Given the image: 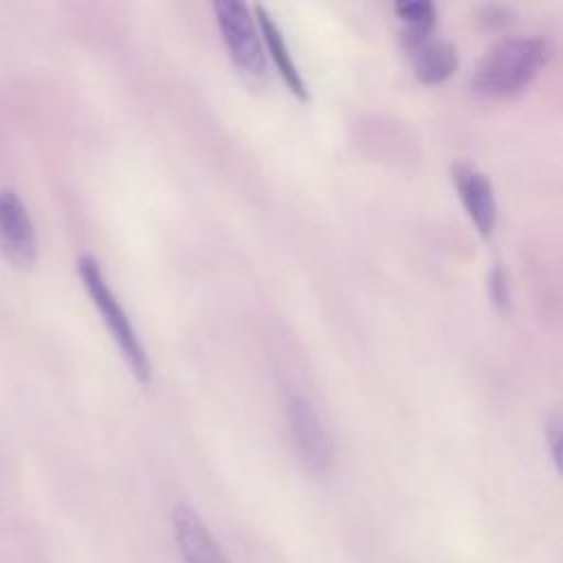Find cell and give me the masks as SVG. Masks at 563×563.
<instances>
[{
  "mask_svg": "<svg viewBox=\"0 0 563 563\" xmlns=\"http://www.w3.org/2000/svg\"><path fill=\"white\" fill-rule=\"evenodd\" d=\"M451 180L468 218L473 220L477 231L488 238L497 222V200L493 183L479 167L468 161L451 163Z\"/></svg>",
  "mask_w": 563,
  "mask_h": 563,
  "instance_id": "obj_6",
  "label": "cell"
},
{
  "mask_svg": "<svg viewBox=\"0 0 563 563\" xmlns=\"http://www.w3.org/2000/svg\"><path fill=\"white\" fill-rule=\"evenodd\" d=\"M255 15H257V24H260V35L262 42L266 44L279 75L284 77V81L288 84V88L299 97V99H308V86L303 75L299 73L290 48L286 44V37L282 33V29L277 26V22L273 20V15L268 13V9L264 4H255Z\"/></svg>",
  "mask_w": 563,
  "mask_h": 563,
  "instance_id": "obj_8",
  "label": "cell"
},
{
  "mask_svg": "<svg viewBox=\"0 0 563 563\" xmlns=\"http://www.w3.org/2000/svg\"><path fill=\"white\" fill-rule=\"evenodd\" d=\"M545 438L550 442V453H552V460L559 468V446H561V420H559V413H552L545 422Z\"/></svg>",
  "mask_w": 563,
  "mask_h": 563,
  "instance_id": "obj_12",
  "label": "cell"
},
{
  "mask_svg": "<svg viewBox=\"0 0 563 563\" xmlns=\"http://www.w3.org/2000/svg\"><path fill=\"white\" fill-rule=\"evenodd\" d=\"M222 40L233 62L251 75L266 73V53L260 29L251 15V9L238 0H220L213 4Z\"/></svg>",
  "mask_w": 563,
  "mask_h": 563,
  "instance_id": "obj_3",
  "label": "cell"
},
{
  "mask_svg": "<svg viewBox=\"0 0 563 563\" xmlns=\"http://www.w3.org/2000/svg\"><path fill=\"white\" fill-rule=\"evenodd\" d=\"M512 15V9L504 7V4H486L482 7V20L490 26H499V24H506Z\"/></svg>",
  "mask_w": 563,
  "mask_h": 563,
  "instance_id": "obj_13",
  "label": "cell"
},
{
  "mask_svg": "<svg viewBox=\"0 0 563 563\" xmlns=\"http://www.w3.org/2000/svg\"><path fill=\"white\" fill-rule=\"evenodd\" d=\"M550 53L545 37L506 35L482 55L471 75V86L486 97H512L539 75Z\"/></svg>",
  "mask_w": 563,
  "mask_h": 563,
  "instance_id": "obj_1",
  "label": "cell"
},
{
  "mask_svg": "<svg viewBox=\"0 0 563 563\" xmlns=\"http://www.w3.org/2000/svg\"><path fill=\"white\" fill-rule=\"evenodd\" d=\"M457 48L442 37H429L413 48V73L422 84H440L457 68Z\"/></svg>",
  "mask_w": 563,
  "mask_h": 563,
  "instance_id": "obj_9",
  "label": "cell"
},
{
  "mask_svg": "<svg viewBox=\"0 0 563 563\" xmlns=\"http://www.w3.org/2000/svg\"><path fill=\"white\" fill-rule=\"evenodd\" d=\"M288 427L301 462L312 473H325L332 462V449L328 433L308 398L299 394L288 398Z\"/></svg>",
  "mask_w": 563,
  "mask_h": 563,
  "instance_id": "obj_5",
  "label": "cell"
},
{
  "mask_svg": "<svg viewBox=\"0 0 563 563\" xmlns=\"http://www.w3.org/2000/svg\"><path fill=\"white\" fill-rule=\"evenodd\" d=\"M396 15L405 22L400 31L402 44L407 48H418L424 40H429L435 24V4L429 0H400L394 4Z\"/></svg>",
  "mask_w": 563,
  "mask_h": 563,
  "instance_id": "obj_10",
  "label": "cell"
},
{
  "mask_svg": "<svg viewBox=\"0 0 563 563\" xmlns=\"http://www.w3.org/2000/svg\"><path fill=\"white\" fill-rule=\"evenodd\" d=\"M0 253L20 271H29L37 262L35 224L13 189H0Z\"/></svg>",
  "mask_w": 563,
  "mask_h": 563,
  "instance_id": "obj_4",
  "label": "cell"
},
{
  "mask_svg": "<svg viewBox=\"0 0 563 563\" xmlns=\"http://www.w3.org/2000/svg\"><path fill=\"white\" fill-rule=\"evenodd\" d=\"M174 534L185 563H229L194 508H174Z\"/></svg>",
  "mask_w": 563,
  "mask_h": 563,
  "instance_id": "obj_7",
  "label": "cell"
},
{
  "mask_svg": "<svg viewBox=\"0 0 563 563\" xmlns=\"http://www.w3.org/2000/svg\"><path fill=\"white\" fill-rule=\"evenodd\" d=\"M488 290H490V297H493V301L497 303V306H506L508 303V299H510V290H508V275H506V271L499 266V264H495L493 268H490V273H488Z\"/></svg>",
  "mask_w": 563,
  "mask_h": 563,
  "instance_id": "obj_11",
  "label": "cell"
},
{
  "mask_svg": "<svg viewBox=\"0 0 563 563\" xmlns=\"http://www.w3.org/2000/svg\"><path fill=\"white\" fill-rule=\"evenodd\" d=\"M77 273L81 277V284H84L88 297L92 299L103 323L108 325L112 339L117 341L130 372L134 374V378L139 383H143V385L150 383L152 380V361L147 356V350H145L141 336L136 334L125 308L121 306L114 290L110 288L97 257H92L90 253H81L77 257Z\"/></svg>",
  "mask_w": 563,
  "mask_h": 563,
  "instance_id": "obj_2",
  "label": "cell"
}]
</instances>
